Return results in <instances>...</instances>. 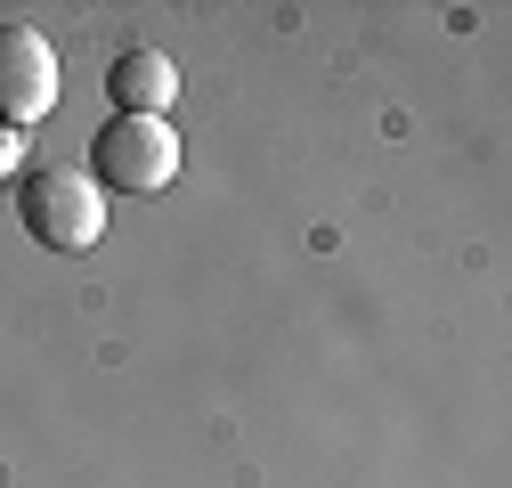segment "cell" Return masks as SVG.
<instances>
[{
    "label": "cell",
    "instance_id": "1",
    "mask_svg": "<svg viewBox=\"0 0 512 488\" xmlns=\"http://www.w3.org/2000/svg\"><path fill=\"white\" fill-rule=\"evenodd\" d=\"M17 220L33 244H49V253H90V244L106 236V188L90 171L74 163H41L17 179Z\"/></svg>",
    "mask_w": 512,
    "mask_h": 488
},
{
    "label": "cell",
    "instance_id": "2",
    "mask_svg": "<svg viewBox=\"0 0 512 488\" xmlns=\"http://www.w3.org/2000/svg\"><path fill=\"white\" fill-rule=\"evenodd\" d=\"M90 179L114 196H163L179 179V131L163 114H114L90 139Z\"/></svg>",
    "mask_w": 512,
    "mask_h": 488
},
{
    "label": "cell",
    "instance_id": "3",
    "mask_svg": "<svg viewBox=\"0 0 512 488\" xmlns=\"http://www.w3.org/2000/svg\"><path fill=\"white\" fill-rule=\"evenodd\" d=\"M49 106H57V49L33 25H0V122L33 131Z\"/></svg>",
    "mask_w": 512,
    "mask_h": 488
},
{
    "label": "cell",
    "instance_id": "4",
    "mask_svg": "<svg viewBox=\"0 0 512 488\" xmlns=\"http://www.w3.org/2000/svg\"><path fill=\"white\" fill-rule=\"evenodd\" d=\"M106 90H114L122 114H163V106L179 98V66H171L163 49H122L114 74H106Z\"/></svg>",
    "mask_w": 512,
    "mask_h": 488
},
{
    "label": "cell",
    "instance_id": "5",
    "mask_svg": "<svg viewBox=\"0 0 512 488\" xmlns=\"http://www.w3.org/2000/svg\"><path fill=\"white\" fill-rule=\"evenodd\" d=\"M25 155H33V139L0 122V188H17V179H25Z\"/></svg>",
    "mask_w": 512,
    "mask_h": 488
}]
</instances>
